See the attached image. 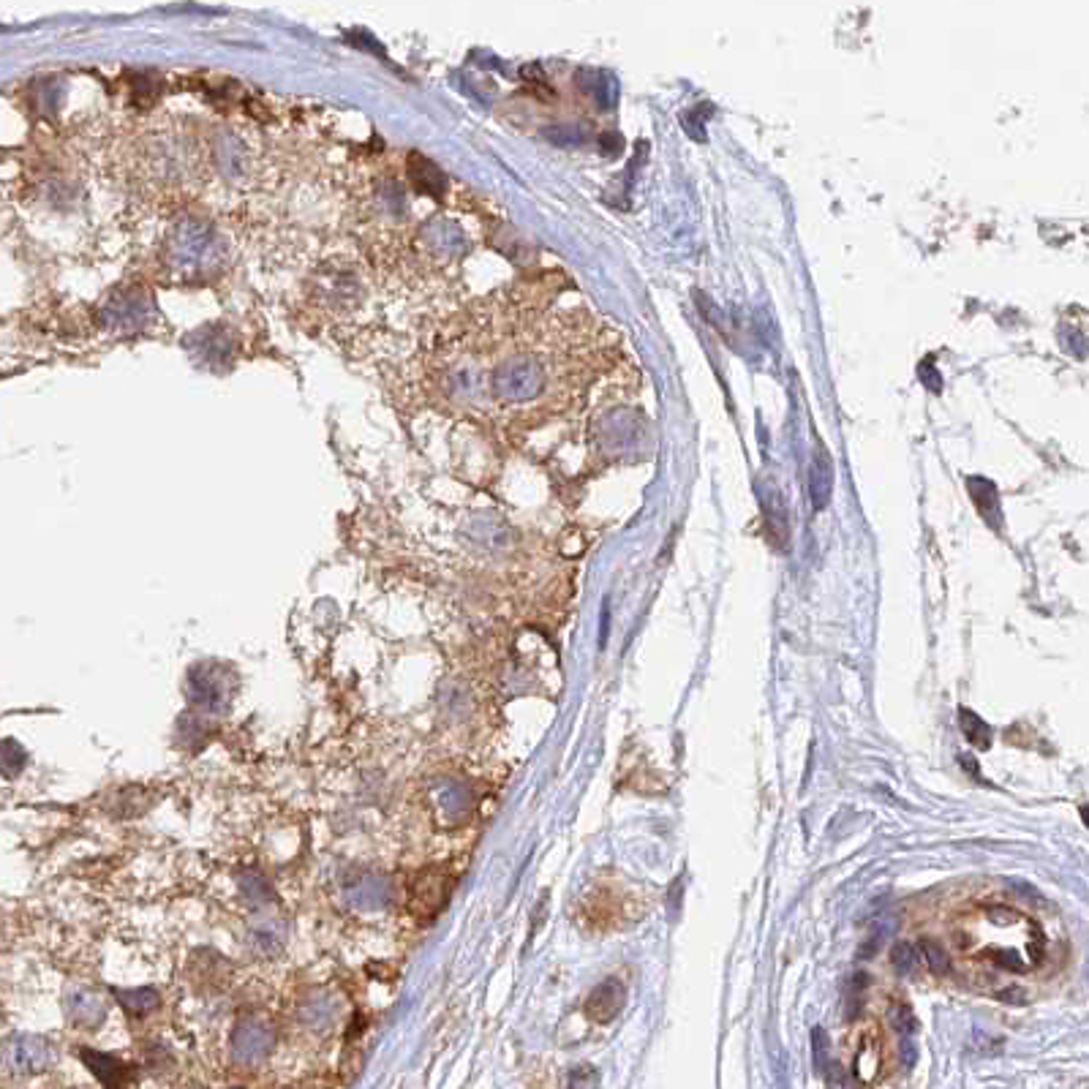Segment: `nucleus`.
<instances>
[{
    "instance_id": "obj_23",
    "label": "nucleus",
    "mask_w": 1089,
    "mask_h": 1089,
    "mask_svg": "<svg viewBox=\"0 0 1089 1089\" xmlns=\"http://www.w3.org/2000/svg\"><path fill=\"white\" fill-rule=\"evenodd\" d=\"M567 1089H599V1073L591 1065H578L567 1079Z\"/></svg>"
},
{
    "instance_id": "obj_24",
    "label": "nucleus",
    "mask_w": 1089,
    "mask_h": 1089,
    "mask_svg": "<svg viewBox=\"0 0 1089 1089\" xmlns=\"http://www.w3.org/2000/svg\"><path fill=\"white\" fill-rule=\"evenodd\" d=\"M812 1046H815V1068L823 1073L825 1054H828V1038H825L823 1027H815V1032H812Z\"/></svg>"
},
{
    "instance_id": "obj_15",
    "label": "nucleus",
    "mask_w": 1089,
    "mask_h": 1089,
    "mask_svg": "<svg viewBox=\"0 0 1089 1089\" xmlns=\"http://www.w3.org/2000/svg\"><path fill=\"white\" fill-rule=\"evenodd\" d=\"M809 496L815 501V510H823L831 499V463L823 450H817L812 469H809Z\"/></svg>"
},
{
    "instance_id": "obj_16",
    "label": "nucleus",
    "mask_w": 1089,
    "mask_h": 1089,
    "mask_svg": "<svg viewBox=\"0 0 1089 1089\" xmlns=\"http://www.w3.org/2000/svg\"><path fill=\"white\" fill-rule=\"evenodd\" d=\"M959 727H962L964 738H967L972 746H978V749H991V727L986 725L975 711H970V708H959Z\"/></svg>"
},
{
    "instance_id": "obj_10",
    "label": "nucleus",
    "mask_w": 1089,
    "mask_h": 1089,
    "mask_svg": "<svg viewBox=\"0 0 1089 1089\" xmlns=\"http://www.w3.org/2000/svg\"><path fill=\"white\" fill-rule=\"evenodd\" d=\"M422 237H425V246L442 259H455V256H461L466 251L463 232L458 229V224H452L450 218H436L431 224H425Z\"/></svg>"
},
{
    "instance_id": "obj_22",
    "label": "nucleus",
    "mask_w": 1089,
    "mask_h": 1089,
    "mask_svg": "<svg viewBox=\"0 0 1089 1089\" xmlns=\"http://www.w3.org/2000/svg\"><path fill=\"white\" fill-rule=\"evenodd\" d=\"M0 755H3V760H0V771L17 774V771L25 766V752H22V746L14 744V741H6V744H0Z\"/></svg>"
},
{
    "instance_id": "obj_19",
    "label": "nucleus",
    "mask_w": 1089,
    "mask_h": 1089,
    "mask_svg": "<svg viewBox=\"0 0 1089 1089\" xmlns=\"http://www.w3.org/2000/svg\"><path fill=\"white\" fill-rule=\"evenodd\" d=\"M921 951L923 956H926V964H929V970H932L934 975H948V970H951V959H948V953L942 951V945H937L934 940H923Z\"/></svg>"
},
{
    "instance_id": "obj_26",
    "label": "nucleus",
    "mask_w": 1089,
    "mask_h": 1089,
    "mask_svg": "<svg viewBox=\"0 0 1089 1089\" xmlns=\"http://www.w3.org/2000/svg\"><path fill=\"white\" fill-rule=\"evenodd\" d=\"M902 1062H904V1068H913L915 1065V1046L907 1038H904L902 1043Z\"/></svg>"
},
{
    "instance_id": "obj_27",
    "label": "nucleus",
    "mask_w": 1089,
    "mask_h": 1089,
    "mask_svg": "<svg viewBox=\"0 0 1089 1089\" xmlns=\"http://www.w3.org/2000/svg\"><path fill=\"white\" fill-rule=\"evenodd\" d=\"M608 640V608L602 610V629H599V646H605Z\"/></svg>"
},
{
    "instance_id": "obj_18",
    "label": "nucleus",
    "mask_w": 1089,
    "mask_h": 1089,
    "mask_svg": "<svg viewBox=\"0 0 1089 1089\" xmlns=\"http://www.w3.org/2000/svg\"><path fill=\"white\" fill-rule=\"evenodd\" d=\"M240 891H243V896H246L248 902H254V904H267L270 899H273V888H270V883H267L265 877L262 874H246L243 880H240Z\"/></svg>"
},
{
    "instance_id": "obj_13",
    "label": "nucleus",
    "mask_w": 1089,
    "mask_h": 1089,
    "mask_svg": "<svg viewBox=\"0 0 1089 1089\" xmlns=\"http://www.w3.org/2000/svg\"><path fill=\"white\" fill-rule=\"evenodd\" d=\"M300 1013H303V1021L311 1027V1030H324V1027H330V1024L335 1021L338 1008H335V1002L330 994L314 991V994L303 1002Z\"/></svg>"
},
{
    "instance_id": "obj_21",
    "label": "nucleus",
    "mask_w": 1089,
    "mask_h": 1089,
    "mask_svg": "<svg viewBox=\"0 0 1089 1089\" xmlns=\"http://www.w3.org/2000/svg\"><path fill=\"white\" fill-rule=\"evenodd\" d=\"M891 1021H893V1027H896V1032H899L902 1038H907V1035H913V1032L918 1030V1019H915L913 1008H910L907 1002H899V1005H893V1008H891Z\"/></svg>"
},
{
    "instance_id": "obj_8",
    "label": "nucleus",
    "mask_w": 1089,
    "mask_h": 1089,
    "mask_svg": "<svg viewBox=\"0 0 1089 1089\" xmlns=\"http://www.w3.org/2000/svg\"><path fill=\"white\" fill-rule=\"evenodd\" d=\"M344 896L357 910H379L390 902V883L382 874H357L346 883Z\"/></svg>"
},
{
    "instance_id": "obj_14",
    "label": "nucleus",
    "mask_w": 1089,
    "mask_h": 1089,
    "mask_svg": "<svg viewBox=\"0 0 1089 1089\" xmlns=\"http://www.w3.org/2000/svg\"><path fill=\"white\" fill-rule=\"evenodd\" d=\"M115 997H118V1002L123 1005V1011L128 1013V1016H134V1019H142V1016H148L150 1011H156L158 1008V1002H161V994H158L156 989H150V986H139V989H123V991H115Z\"/></svg>"
},
{
    "instance_id": "obj_2",
    "label": "nucleus",
    "mask_w": 1089,
    "mask_h": 1089,
    "mask_svg": "<svg viewBox=\"0 0 1089 1089\" xmlns=\"http://www.w3.org/2000/svg\"><path fill=\"white\" fill-rule=\"evenodd\" d=\"M493 393L499 395L501 401L510 403H523L531 401L534 395L540 393L542 384H545V371L537 357L531 354H515L507 363H501L493 373Z\"/></svg>"
},
{
    "instance_id": "obj_25",
    "label": "nucleus",
    "mask_w": 1089,
    "mask_h": 1089,
    "mask_svg": "<svg viewBox=\"0 0 1089 1089\" xmlns=\"http://www.w3.org/2000/svg\"><path fill=\"white\" fill-rule=\"evenodd\" d=\"M461 795H466V793H463V787L452 785V787H447V790H442V806L447 809V812H450V815H458V812L463 809Z\"/></svg>"
},
{
    "instance_id": "obj_1",
    "label": "nucleus",
    "mask_w": 1089,
    "mask_h": 1089,
    "mask_svg": "<svg viewBox=\"0 0 1089 1089\" xmlns=\"http://www.w3.org/2000/svg\"><path fill=\"white\" fill-rule=\"evenodd\" d=\"M169 262L186 275L205 273L216 265L218 240L213 229L202 221H177L167 240Z\"/></svg>"
},
{
    "instance_id": "obj_17",
    "label": "nucleus",
    "mask_w": 1089,
    "mask_h": 1089,
    "mask_svg": "<svg viewBox=\"0 0 1089 1089\" xmlns=\"http://www.w3.org/2000/svg\"><path fill=\"white\" fill-rule=\"evenodd\" d=\"M891 964L899 975H913L921 964V948H915L913 942L907 940L896 942L891 948Z\"/></svg>"
},
{
    "instance_id": "obj_20",
    "label": "nucleus",
    "mask_w": 1089,
    "mask_h": 1089,
    "mask_svg": "<svg viewBox=\"0 0 1089 1089\" xmlns=\"http://www.w3.org/2000/svg\"><path fill=\"white\" fill-rule=\"evenodd\" d=\"M278 942H281V932H278L275 926H270V923H265V926H256V932L251 934V948H254L256 953H275Z\"/></svg>"
},
{
    "instance_id": "obj_3",
    "label": "nucleus",
    "mask_w": 1089,
    "mask_h": 1089,
    "mask_svg": "<svg viewBox=\"0 0 1089 1089\" xmlns=\"http://www.w3.org/2000/svg\"><path fill=\"white\" fill-rule=\"evenodd\" d=\"M186 695L191 700V706L202 708L207 714H221V711L229 708L232 676L221 665L202 662V665H197V668L188 673Z\"/></svg>"
},
{
    "instance_id": "obj_11",
    "label": "nucleus",
    "mask_w": 1089,
    "mask_h": 1089,
    "mask_svg": "<svg viewBox=\"0 0 1089 1089\" xmlns=\"http://www.w3.org/2000/svg\"><path fill=\"white\" fill-rule=\"evenodd\" d=\"M79 1054H82V1060H85V1065H88L96 1076L101 1079V1084L107 1089H120L123 1084H126L128 1079V1068L123 1065L120 1060H115V1057H109V1054H99V1051H90V1049H79Z\"/></svg>"
},
{
    "instance_id": "obj_7",
    "label": "nucleus",
    "mask_w": 1089,
    "mask_h": 1089,
    "mask_svg": "<svg viewBox=\"0 0 1089 1089\" xmlns=\"http://www.w3.org/2000/svg\"><path fill=\"white\" fill-rule=\"evenodd\" d=\"M627 1005V986L619 981V978H605V981L594 986V991L586 1000V1016L597 1024H610L616 1021Z\"/></svg>"
},
{
    "instance_id": "obj_6",
    "label": "nucleus",
    "mask_w": 1089,
    "mask_h": 1089,
    "mask_svg": "<svg viewBox=\"0 0 1089 1089\" xmlns=\"http://www.w3.org/2000/svg\"><path fill=\"white\" fill-rule=\"evenodd\" d=\"M63 1011L69 1016V1021L74 1027H82V1030H93L99 1027L104 1016H107V1000L101 997V991L90 989L85 983L79 986H71L66 994H63Z\"/></svg>"
},
{
    "instance_id": "obj_9",
    "label": "nucleus",
    "mask_w": 1089,
    "mask_h": 1089,
    "mask_svg": "<svg viewBox=\"0 0 1089 1089\" xmlns=\"http://www.w3.org/2000/svg\"><path fill=\"white\" fill-rule=\"evenodd\" d=\"M150 300L145 292H118L104 308V319L115 327H137L148 319Z\"/></svg>"
},
{
    "instance_id": "obj_5",
    "label": "nucleus",
    "mask_w": 1089,
    "mask_h": 1089,
    "mask_svg": "<svg viewBox=\"0 0 1089 1089\" xmlns=\"http://www.w3.org/2000/svg\"><path fill=\"white\" fill-rule=\"evenodd\" d=\"M0 1057L6 1062V1068L28 1076V1073H39L50 1065L52 1046L50 1040L39 1038V1035H14L3 1043Z\"/></svg>"
},
{
    "instance_id": "obj_4",
    "label": "nucleus",
    "mask_w": 1089,
    "mask_h": 1089,
    "mask_svg": "<svg viewBox=\"0 0 1089 1089\" xmlns=\"http://www.w3.org/2000/svg\"><path fill=\"white\" fill-rule=\"evenodd\" d=\"M275 1046V1032L265 1019L259 1016H246L235 1024L232 1030V1057L237 1062H259L265 1060L270 1049Z\"/></svg>"
},
{
    "instance_id": "obj_12",
    "label": "nucleus",
    "mask_w": 1089,
    "mask_h": 1089,
    "mask_svg": "<svg viewBox=\"0 0 1089 1089\" xmlns=\"http://www.w3.org/2000/svg\"><path fill=\"white\" fill-rule=\"evenodd\" d=\"M880 1065H883V1054H880V1040H877V1035L874 1032H866L864 1038H861V1043H858V1051H855V1079L858 1081H864V1084H869V1081L877 1079V1073H880Z\"/></svg>"
}]
</instances>
